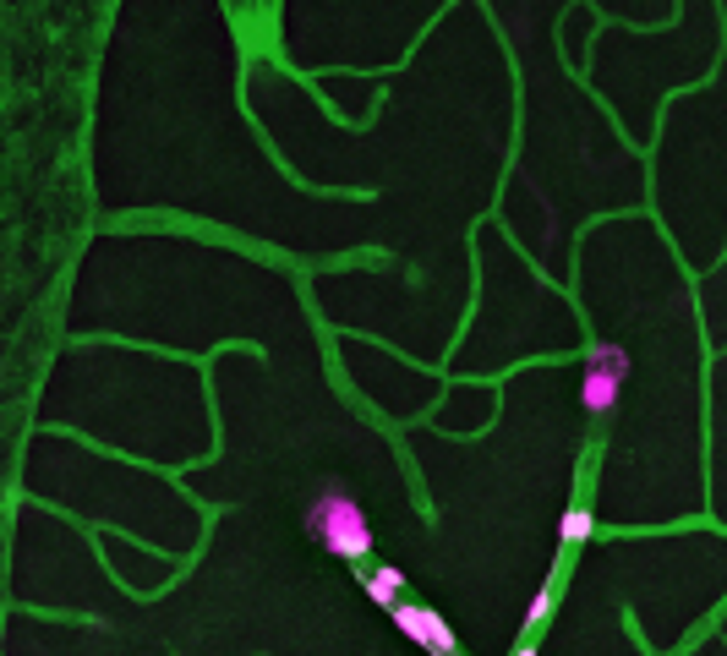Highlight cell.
I'll use <instances>...</instances> for the list:
<instances>
[{
  "label": "cell",
  "mask_w": 727,
  "mask_h": 656,
  "mask_svg": "<svg viewBox=\"0 0 727 656\" xmlns=\"http://www.w3.org/2000/svg\"><path fill=\"white\" fill-rule=\"evenodd\" d=\"M307 531L318 536L328 553L350 558V564H361V558H367L372 547H378L367 509H361V503L350 498L345 487H323L318 498H312V509H307Z\"/></svg>",
  "instance_id": "obj_1"
},
{
  "label": "cell",
  "mask_w": 727,
  "mask_h": 656,
  "mask_svg": "<svg viewBox=\"0 0 727 656\" xmlns=\"http://www.w3.org/2000/svg\"><path fill=\"white\" fill-rule=\"evenodd\" d=\"M624 378H629V350L613 345V339L591 345L585 372H580V405L591 410V416H613L618 394H624Z\"/></svg>",
  "instance_id": "obj_2"
},
{
  "label": "cell",
  "mask_w": 727,
  "mask_h": 656,
  "mask_svg": "<svg viewBox=\"0 0 727 656\" xmlns=\"http://www.w3.org/2000/svg\"><path fill=\"white\" fill-rule=\"evenodd\" d=\"M394 624H400V635L405 640H416L421 651H432V656H454L460 651V640H454V629L443 624L432 607H416V602H400L394 607Z\"/></svg>",
  "instance_id": "obj_3"
},
{
  "label": "cell",
  "mask_w": 727,
  "mask_h": 656,
  "mask_svg": "<svg viewBox=\"0 0 727 656\" xmlns=\"http://www.w3.org/2000/svg\"><path fill=\"white\" fill-rule=\"evenodd\" d=\"M400 591H405V574H400V569L367 574V596H372L378 607H400Z\"/></svg>",
  "instance_id": "obj_4"
},
{
  "label": "cell",
  "mask_w": 727,
  "mask_h": 656,
  "mask_svg": "<svg viewBox=\"0 0 727 656\" xmlns=\"http://www.w3.org/2000/svg\"><path fill=\"white\" fill-rule=\"evenodd\" d=\"M585 536H591V509H585V503H574V509L564 514V547H580Z\"/></svg>",
  "instance_id": "obj_5"
},
{
  "label": "cell",
  "mask_w": 727,
  "mask_h": 656,
  "mask_svg": "<svg viewBox=\"0 0 727 656\" xmlns=\"http://www.w3.org/2000/svg\"><path fill=\"white\" fill-rule=\"evenodd\" d=\"M553 596H558V591H553V580H547V585H542V591H536V602H531V629H536V624H542V618H547V613H553Z\"/></svg>",
  "instance_id": "obj_6"
},
{
  "label": "cell",
  "mask_w": 727,
  "mask_h": 656,
  "mask_svg": "<svg viewBox=\"0 0 727 656\" xmlns=\"http://www.w3.org/2000/svg\"><path fill=\"white\" fill-rule=\"evenodd\" d=\"M514 656H536V651H531V646H520V651H514Z\"/></svg>",
  "instance_id": "obj_7"
}]
</instances>
